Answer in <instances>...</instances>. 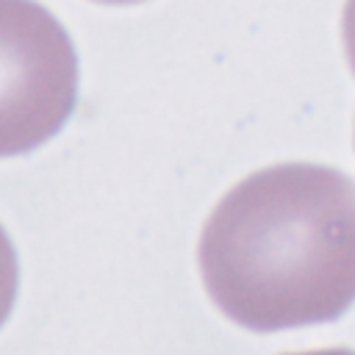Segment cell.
<instances>
[{
    "label": "cell",
    "mask_w": 355,
    "mask_h": 355,
    "mask_svg": "<svg viewBox=\"0 0 355 355\" xmlns=\"http://www.w3.org/2000/svg\"><path fill=\"white\" fill-rule=\"evenodd\" d=\"M197 258L216 308L247 330L333 322L355 302V180L322 164L258 169L216 202Z\"/></svg>",
    "instance_id": "obj_1"
},
{
    "label": "cell",
    "mask_w": 355,
    "mask_h": 355,
    "mask_svg": "<svg viewBox=\"0 0 355 355\" xmlns=\"http://www.w3.org/2000/svg\"><path fill=\"white\" fill-rule=\"evenodd\" d=\"M78 58L36 0H0V158L50 139L75 108Z\"/></svg>",
    "instance_id": "obj_2"
},
{
    "label": "cell",
    "mask_w": 355,
    "mask_h": 355,
    "mask_svg": "<svg viewBox=\"0 0 355 355\" xmlns=\"http://www.w3.org/2000/svg\"><path fill=\"white\" fill-rule=\"evenodd\" d=\"M14 297H17V255L6 230L0 227V324L8 316Z\"/></svg>",
    "instance_id": "obj_3"
},
{
    "label": "cell",
    "mask_w": 355,
    "mask_h": 355,
    "mask_svg": "<svg viewBox=\"0 0 355 355\" xmlns=\"http://www.w3.org/2000/svg\"><path fill=\"white\" fill-rule=\"evenodd\" d=\"M341 39H344V53L349 61V69L355 75V0L344 3V14H341Z\"/></svg>",
    "instance_id": "obj_4"
},
{
    "label": "cell",
    "mask_w": 355,
    "mask_h": 355,
    "mask_svg": "<svg viewBox=\"0 0 355 355\" xmlns=\"http://www.w3.org/2000/svg\"><path fill=\"white\" fill-rule=\"evenodd\" d=\"M286 355H355V349H344V347H327V349H308V352H286Z\"/></svg>",
    "instance_id": "obj_5"
},
{
    "label": "cell",
    "mask_w": 355,
    "mask_h": 355,
    "mask_svg": "<svg viewBox=\"0 0 355 355\" xmlns=\"http://www.w3.org/2000/svg\"><path fill=\"white\" fill-rule=\"evenodd\" d=\"M94 3H114V6H122V3H141V0H94Z\"/></svg>",
    "instance_id": "obj_6"
}]
</instances>
